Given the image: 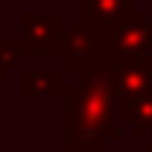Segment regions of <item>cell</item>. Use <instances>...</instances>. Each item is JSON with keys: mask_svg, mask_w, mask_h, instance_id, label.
I'll return each instance as SVG.
<instances>
[{"mask_svg": "<svg viewBox=\"0 0 152 152\" xmlns=\"http://www.w3.org/2000/svg\"><path fill=\"white\" fill-rule=\"evenodd\" d=\"M19 93L22 96L62 93V72H50V68H22V75H19Z\"/></svg>", "mask_w": 152, "mask_h": 152, "instance_id": "2", "label": "cell"}, {"mask_svg": "<svg viewBox=\"0 0 152 152\" xmlns=\"http://www.w3.org/2000/svg\"><path fill=\"white\" fill-rule=\"evenodd\" d=\"M22 28H25V53L31 56H47V53H56L62 47V19L59 16H22Z\"/></svg>", "mask_w": 152, "mask_h": 152, "instance_id": "1", "label": "cell"}, {"mask_svg": "<svg viewBox=\"0 0 152 152\" xmlns=\"http://www.w3.org/2000/svg\"><path fill=\"white\" fill-rule=\"evenodd\" d=\"M6 78H10V68H6V65H3V62H0V84H3V81H6Z\"/></svg>", "mask_w": 152, "mask_h": 152, "instance_id": "4", "label": "cell"}, {"mask_svg": "<svg viewBox=\"0 0 152 152\" xmlns=\"http://www.w3.org/2000/svg\"><path fill=\"white\" fill-rule=\"evenodd\" d=\"M22 56H25V44H22V40L0 37V62H3L6 68H16V65H22Z\"/></svg>", "mask_w": 152, "mask_h": 152, "instance_id": "3", "label": "cell"}]
</instances>
